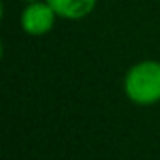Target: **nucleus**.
Wrapping results in <instances>:
<instances>
[{
    "mask_svg": "<svg viewBox=\"0 0 160 160\" xmlns=\"http://www.w3.org/2000/svg\"><path fill=\"white\" fill-rule=\"evenodd\" d=\"M23 2H27V4H28V2H36V0H23Z\"/></svg>",
    "mask_w": 160,
    "mask_h": 160,
    "instance_id": "nucleus-4",
    "label": "nucleus"
},
{
    "mask_svg": "<svg viewBox=\"0 0 160 160\" xmlns=\"http://www.w3.org/2000/svg\"><path fill=\"white\" fill-rule=\"evenodd\" d=\"M57 17V12L49 6L47 0H36L25 6L21 13V27L28 36H43L55 27Z\"/></svg>",
    "mask_w": 160,
    "mask_h": 160,
    "instance_id": "nucleus-2",
    "label": "nucleus"
},
{
    "mask_svg": "<svg viewBox=\"0 0 160 160\" xmlns=\"http://www.w3.org/2000/svg\"><path fill=\"white\" fill-rule=\"evenodd\" d=\"M47 2L62 19H83L96 8L98 0H47Z\"/></svg>",
    "mask_w": 160,
    "mask_h": 160,
    "instance_id": "nucleus-3",
    "label": "nucleus"
},
{
    "mask_svg": "<svg viewBox=\"0 0 160 160\" xmlns=\"http://www.w3.org/2000/svg\"><path fill=\"white\" fill-rule=\"evenodd\" d=\"M126 96L139 106L160 102V62L143 60L134 64L124 77Z\"/></svg>",
    "mask_w": 160,
    "mask_h": 160,
    "instance_id": "nucleus-1",
    "label": "nucleus"
}]
</instances>
